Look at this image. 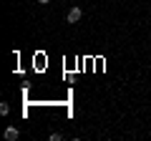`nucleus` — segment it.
I'll list each match as a JSON object with an SVG mask.
<instances>
[{"instance_id":"4","label":"nucleus","mask_w":151,"mask_h":141,"mask_svg":"<svg viewBox=\"0 0 151 141\" xmlns=\"http://www.w3.org/2000/svg\"><path fill=\"white\" fill-rule=\"evenodd\" d=\"M38 3H40V5H48V3H50V0H38Z\"/></svg>"},{"instance_id":"1","label":"nucleus","mask_w":151,"mask_h":141,"mask_svg":"<svg viewBox=\"0 0 151 141\" xmlns=\"http://www.w3.org/2000/svg\"><path fill=\"white\" fill-rule=\"evenodd\" d=\"M81 18H83V10H81L78 5H73V8L68 10V15H65V23H73V25H76V23L81 20Z\"/></svg>"},{"instance_id":"3","label":"nucleus","mask_w":151,"mask_h":141,"mask_svg":"<svg viewBox=\"0 0 151 141\" xmlns=\"http://www.w3.org/2000/svg\"><path fill=\"white\" fill-rule=\"evenodd\" d=\"M0 114L8 116V114H10V106H8V103H0Z\"/></svg>"},{"instance_id":"2","label":"nucleus","mask_w":151,"mask_h":141,"mask_svg":"<svg viewBox=\"0 0 151 141\" xmlns=\"http://www.w3.org/2000/svg\"><path fill=\"white\" fill-rule=\"evenodd\" d=\"M3 136H5V139H8V141H15V139H18V136H20V131H18V129H15V126H8V129H5V134H3Z\"/></svg>"}]
</instances>
